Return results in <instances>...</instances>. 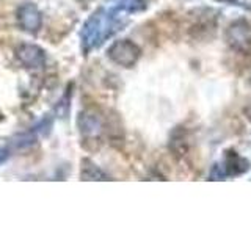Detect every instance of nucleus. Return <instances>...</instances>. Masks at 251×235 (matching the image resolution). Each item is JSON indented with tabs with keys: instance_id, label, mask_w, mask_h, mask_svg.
<instances>
[{
	"instance_id": "nucleus-1",
	"label": "nucleus",
	"mask_w": 251,
	"mask_h": 235,
	"mask_svg": "<svg viewBox=\"0 0 251 235\" xmlns=\"http://www.w3.org/2000/svg\"><path fill=\"white\" fill-rule=\"evenodd\" d=\"M126 10L123 6L115 5L112 10H104L100 8L94 13L91 18L85 22L82 28V47L85 52H88L94 47L102 44V41L118 30L120 27V13Z\"/></svg>"
},
{
	"instance_id": "nucleus-2",
	"label": "nucleus",
	"mask_w": 251,
	"mask_h": 235,
	"mask_svg": "<svg viewBox=\"0 0 251 235\" xmlns=\"http://www.w3.org/2000/svg\"><path fill=\"white\" fill-rule=\"evenodd\" d=\"M108 58L113 63L124 68H130L137 63L140 58V47L137 44H133L129 39H121V41H116L110 46L108 49Z\"/></svg>"
},
{
	"instance_id": "nucleus-3",
	"label": "nucleus",
	"mask_w": 251,
	"mask_h": 235,
	"mask_svg": "<svg viewBox=\"0 0 251 235\" xmlns=\"http://www.w3.org/2000/svg\"><path fill=\"white\" fill-rule=\"evenodd\" d=\"M16 58L22 66L28 69H39L46 65V52L36 44L24 43L16 49Z\"/></svg>"
},
{
	"instance_id": "nucleus-4",
	"label": "nucleus",
	"mask_w": 251,
	"mask_h": 235,
	"mask_svg": "<svg viewBox=\"0 0 251 235\" xmlns=\"http://www.w3.org/2000/svg\"><path fill=\"white\" fill-rule=\"evenodd\" d=\"M16 19H18V25L24 31H27V33H36V31L41 28V24H43L41 11H39L38 6L33 3L21 5Z\"/></svg>"
},
{
	"instance_id": "nucleus-5",
	"label": "nucleus",
	"mask_w": 251,
	"mask_h": 235,
	"mask_svg": "<svg viewBox=\"0 0 251 235\" xmlns=\"http://www.w3.org/2000/svg\"><path fill=\"white\" fill-rule=\"evenodd\" d=\"M77 125L85 141H94L102 130V119L93 110H83L77 119Z\"/></svg>"
},
{
	"instance_id": "nucleus-6",
	"label": "nucleus",
	"mask_w": 251,
	"mask_h": 235,
	"mask_svg": "<svg viewBox=\"0 0 251 235\" xmlns=\"http://www.w3.org/2000/svg\"><path fill=\"white\" fill-rule=\"evenodd\" d=\"M82 180H108L107 174L102 169H99L96 164L90 160L82 162V172H80Z\"/></svg>"
},
{
	"instance_id": "nucleus-7",
	"label": "nucleus",
	"mask_w": 251,
	"mask_h": 235,
	"mask_svg": "<svg viewBox=\"0 0 251 235\" xmlns=\"http://www.w3.org/2000/svg\"><path fill=\"white\" fill-rule=\"evenodd\" d=\"M8 157H10V152H8V149L6 147H0V164H3L8 160Z\"/></svg>"
},
{
	"instance_id": "nucleus-8",
	"label": "nucleus",
	"mask_w": 251,
	"mask_h": 235,
	"mask_svg": "<svg viewBox=\"0 0 251 235\" xmlns=\"http://www.w3.org/2000/svg\"><path fill=\"white\" fill-rule=\"evenodd\" d=\"M0 119H2V115H0Z\"/></svg>"
}]
</instances>
